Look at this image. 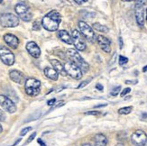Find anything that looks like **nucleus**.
<instances>
[{
	"label": "nucleus",
	"instance_id": "nucleus-39",
	"mask_svg": "<svg viewBox=\"0 0 147 146\" xmlns=\"http://www.w3.org/2000/svg\"><path fill=\"white\" fill-rule=\"evenodd\" d=\"M2 131H3V128H2V125H1V124H0V134H1V133H2Z\"/></svg>",
	"mask_w": 147,
	"mask_h": 146
},
{
	"label": "nucleus",
	"instance_id": "nucleus-8",
	"mask_svg": "<svg viewBox=\"0 0 147 146\" xmlns=\"http://www.w3.org/2000/svg\"><path fill=\"white\" fill-rule=\"evenodd\" d=\"M0 59L7 66H11L15 63L14 53L5 46L0 45Z\"/></svg>",
	"mask_w": 147,
	"mask_h": 146
},
{
	"label": "nucleus",
	"instance_id": "nucleus-24",
	"mask_svg": "<svg viewBox=\"0 0 147 146\" xmlns=\"http://www.w3.org/2000/svg\"><path fill=\"white\" fill-rule=\"evenodd\" d=\"M128 61V59L126 58V57H124V56H119V64L120 65H124L125 63H127Z\"/></svg>",
	"mask_w": 147,
	"mask_h": 146
},
{
	"label": "nucleus",
	"instance_id": "nucleus-17",
	"mask_svg": "<svg viewBox=\"0 0 147 146\" xmlns=\"http://www.w3.org/2000/svg\"><path fill=\"white\" fill-rule=\"evenodd\" d=\"M50 62L53 65V69L58 72V74H61L62 76H67V72L64 69V66L61 64V61H59L58 60H51Z\"/></svg>",
	"mask_w": 147,
	"mask_h": 146
},
{
	"label": "nucleus",
	"instance_id": "nucleus-36",
	"mask_svg": "<svg viewBox=\"0 0 147 146\" xmlns=\"http://www.w3.org/2000/svg\"><path fill=\"white\" fill-rule=\"evenodd\" d=\"M119 44H120V48L123 47V41H122V38L119 37Z\"/></svg>",
	"mask_w": 147,
	"mask_h": 146
},
{
	"label": "nucleus",
	"instance_id": "nucleus-34",
	"mask_svg": "<svg viewBox=\"0 0 147 146\" xmlns=\"http://www.w3.org/2000/svg\"><path fill=\"white\" fill-rule=\"evenodd\" d=\"M85 2H87V0H84V1H83V0H75V3H77V4H79V5H81V4H83V3H85Z\"/></svg>",
	"mask_w": 147,
	"mask_h": 146
},
{
	"label": "nucleus",
	"instance_id": "nucleus-16",
	"mask_svg": "<svg viewBox=\"0 0 147 146\" xmlns=\"http://www.w3.org/2000/svg\"><path fill=\"white\" fill-rule=\"evenodd\" d=\"M4 41L8 46H10L13 49H16L19 45V39L14 34H6L4 35Z\"/></svg>",
	"mask_w": 147,
	"mask_h": 146
},
{
	"label": "nucleus",
	"instance_id": "nucleus-42",
	"mask_svg": "<svg viewBox=\"0 0 147 146\" xmlns=\"http://www.w3.org/2000/svg\"><path fill=\"white\" fill-rule=\"evenodd\" d=\"M145 12H146V20H147V9L145 10Z\"/></svg>",
	"mask_w": 147,
	"mask_h": 146
},
{
	"label": "nucleus",
	"instance_id": "nucleus-43",
	"mask_svg": "<svg viewBox=\"0 0 147 146\" xmlns=\"http://www.w3.org/2000/svg\"><path fill=\"white\" fill-rule=\"evenodd\" d=\"M2 2H3V1H2V0H0V4H1Z\"/></svg>",
	"mask_w": 147,
	"mask_h": 146
},
{
	"label": "nucleus",
	"instance_id": "nucleus-20",
	"mask_svg": "<svg viewBox=\"0 0 147 146\" xmlns=\"http://www.w3.org/2000/svg\"><path fill=\"white\" fill-rule=\"evenodd\" d=\"M44 75H45L48 79L54 80V81L58 79V77H59L58 72H57L54 69L49 68V67H46L45 69H44Z\"/></svg>",
	"mask_w": 147,
	"mask_h": 146
},
{
	"label": "nucleus",
	"instance_id": "nucleus-41",
	"mask_svg": "<svg viewBox=\"0 0 147 146\" xmlns=\"http://www.w3.org/2000/svg\"><path fill=\"white\" fill-rule=\"evenodd\" d=\"M116 146H124V144H122V143H117Z\"/></svg>",
	"mask_w": 147,
	"mask_h": 146
},
{
	"label": "nucleus",
	"instance_id": "nucleus-28",
	"mask_svg": "<svg viewBox=\"0 0 147 146\" xmlns=\"http://www.w3.org/2000/svg\"><path fill=\"white\" fill-rule=\"evenodd\" d=\"M86 115H93V116H98L99 115L98 111H90V112H87Z\"/></svg>",
	"mask_w": 147,
	"mask_h": 146
},
{
	"label": "nucleus",
	"instance_id": "nucleus-27",
	"mask_svg": "<svg viewBox=\"0 0 147 146\" xmlns=\"http://www.w3.org/2000/svg\"><path fill=\"white\" fill-rule=\"evenodd\" d=\"M31 130H32V127H25L24 129H23V130L21 131V135L24 136V135H26L27 133H28L29 131H31Z\"/></svg>",
	"mask_w": 147,
	"mask_h": 146
},
{
	"label": "nucleus",
	"instance_id": "nucleus-33",
	"mask_svg": "<svg viewBox=\"0 0 147 146\" xmlns=\"http://www.w3.org/2000/svg\"><path fill=\"white\" fill-rule=\"evenodd\" d=\"M96 87H97L98 89V90H100V91L103 90V86L100 85V84H97V85H96Z\"/></svg>",
	"mask_w": 147,
	"mask_h": 146
},
{
	"label": "nucleus",
	"instance_id": "nucleus-19",
	"mask_svg": "<svg viewBox=\"0 0 147 146\" xmlns=\"http://www.w3.org/2000/svg\"><path fill=\"white\" fill-rule=\"evenodd\" d=\"M107 139L104 135L98 134L95 135V137H94V145L95 146H107Z\"/></svg>",
	"mask_w": 147,
	"mask_h": 146
},
{
	"label": "nucleus",
	"instance_id": "nucleus-29",
	"mask_svg": "<svg viewBox=\"0 0 147 146\" xmlns=\"http://www.w3.org/2000/svg\"><path fill=\"white\" fill-rule=\"evenodd\" d=\"M36 136V133H34V134L33 135H32L29 138H28V140H27V143H29L30 142H32V141H33L34 140V137Z\"/></svg>",
	"mask_w": 147,
	"mask_h": 146
},
{
	"label": "nucleus",
	"instance_id": "nucleus-26",
	"mask_svg": "<svg viewBox=\"0 0 147 146\" xmlns=\"http://www.w3.org/2000/svg\"><path fill=\"white\" fill-rule=\"evenodd\" d=\"M131 91V88L130 87H126V88H125V89L121 92V97H125L126 94H128L129 92Z\"/></svg>",
	"mask_w": 147,
	"mask_h": 146
},
{
	"label": "nucleus",
	"instance_id": "nucleus-10",
	"mask_svg": "<svg viewBox=\"0 0 147 146\" xmlns=\"http://www.w3.org/2000/svg\"><path fill=\"white\" fill-rule=\"evenodd\" d=\"M131 141L135 146H144L147 143V135L142 130H136L132 135Z\"/></svg>",
	"mask_w": 147,
	"mask_h": 146
},
{
	"label": "nucleus",
	"instance_id": "nucleus-7",
	"mask_svg": "<svg viewBox=\"0 0 147 146\" xmlns=\"http://www.w3.org/2000/svg\"><path fill=\"white\" fill-rule=\"evenodd\" d=\"M64 69L67 72V75H69L72 79L79 80L82 78V71L72 61H67L64 65Z\"/></svg>",
	"mask_w": 147,
	"mask_h": 146
},
{
	"label": "nucleus",
	"instance_id": "nucleus-22",
	"mask_svg": "<svg viewBox=\"0 0 147 146\" xmlns=\"http://www.w3.org/2000/svg\"><path fill=\"white\" fill-rule=\"evenodd\" d=\"M132 109L133 107L132 106H126V107H122V108H120L118 110V113L120 115H128L132 112Z\"/></svg>",
	"mask_w": 147,
	"mask_h": 146
},
{
	"label": "nucleus",
	"instance_id": "nucleus-37",
	"mask_svg": "<svg viewBox=\"0 0 147 146\" xmlns=\"http://www.w3.org/2000/svg\"><path fill=\"white\" fill-rule=\"evenodd\" d=\"M20 141H21V139H18V140H17V141H16V143H15L14 144H13L12 146H15V145H16V144H17V143H18L19 142H20Z\"/></svg>",
	"mask_w": 147,
	"mask_h": 146
},
{
	"label": "nucleus",
	"instance_id": "nucleus-21",
	"mask_svg": "<svg viewBox=\"0 0 147 146\" xmlns=\"http://www.w3.org/2000/svg\"><path fill=\"white\" fill-rule=\"evenodd\" d=\"M93 28L95 30L98 31V32H101V33H108V32H109V29H108V27H107L106 25L98 24V23L93 24Z\"/></svg>",
	"mask_w": 147,
	"mask_h": 146
},
{
	"label": "nucleus",
	"instance_id": "nucleus-6",
	"mask_svg": "<svg viewBox=\"0 0 147 146\" xmlns=\"http://www.w3.org/2000/svg\"><path fill=\"white\" fill-rule=\"evenodd\" d=\"M79 28L80 30V34H82V36L87 39L88 42H95L97 41V36H96L95 33L93 32L92 28L89 26L88 24H86L83 21H80L79 22Z\"/></svg>",
	"mask_w": 147,
	"mask_h": 146
},
{
	"label": "nucleus",
	"instance_id": "nucleus-18",
	"mask_svg": "<svg viewBox=\"0 0 147 146\" xmlns=\"http://www.w3.org/2000/svg\"><path fill=\"white\" fill-rule=\"evenodd\" d=\"M58 37L67 44H72V37L66 30H61L58 33Z\"/></svg>",
	"mask_w": 147,
	"mask_h": 146
},
{
	"label": "nucleus",
	"instance_id": "nucleus-4",
	"mask_svg": "<svg viewBox=\"0 0 147 146\" xmlns=\"http://www.w3.org/2000/svg\"><path fill=\"white\" fill-rule=\"evenodd\" d=\"M15 10L16 12L17 15L20 17L24 22H30L32 20V12L30 10V7L25 4L24 2H19L16 5Z\"/></svg>",
	"mask_w": 147,
	"mask_h": 146
},
{
	"label": "nucleus",
	"instance_id": "nucleus-15",
	"mask_svg": "<svg viewBox=\"0 0 147 146\" xmlns=\"http://www.w3.org/2000/svg\"><path fill=\"white\" fill-rule=\"evenodd\" d=\"M97 41L98 42V45L100 48L104 50L105 52H110L111 47H110V40L107 39V37L103 35H98L97 38Z\"/></svg>",
	"mask_w": 147,
	"mask_h": 146
},
{
	"label": "nucleus",
	"instance_id": "nucleus-1",
	"mask_svg": "<svg viewBox=\"0 0 147 146\" xmlns=\"http://www.w3.org/2000/svg\"><path fill=\"white\" fill-rule=\"evenodd\" d=\"M61 22V15L56 10L49 12L42 20V27L49 32H55L58 30L59 25Z\"/></svg>",
	"mask_w": 147,
	"mask_h": 146
},
{
	"label": "nucleus",
	"instance_id": "nucleus-13",
	"mask_svg": "<svg viewBox=\"0 0 147 146\" xmlns=\"http://www.w3.org/2000/svg\"><path fill=\"white\" fill-rule=\"evenodd\" d=\"M9 77L14 82L20 85L24 84V82L26 81L25 80V76L24 75V73L19 71H16V69H13V71L9 72Z\"/></svg>",
	"mask_w": 147,
	"mask_h": 146
},
{
	"label": "nucleus",
	"instance_id": "nucleus-12",
	"mask_svg": "<svg viewBox=\"0 0 147 146\" xmlns=\"http://www.w3.org/2000/svg\"><path fill=\"white\" fill-rule=\"evenodd\" d=\"M144 1H137L136 4V19L139 26H144Z\"/></svg>",
	"mask_w": 147,
	"mask_h": 146
},
{
	"label": "nucleus",
	"instance_id": "nucleus-30",
	"mask_svg": "<svg viewBox=\"0 0 147 146\" xmlns=\"http://www.w3.org/2000/svg\"><path fill=\"white\" fill-rule=\"evenodd\" d=\"M55 102H56V99H55V98L50 99V100L48 101V102H47V105H48V106H53V105L55 104Z\"/></svg>",
	"mask_w": 147,
	"mask_h": 146
},
{
	"label": "nucleus",
	"instance_id": "nucleus-3",
	"mask_svg": "<svg viewBox=\"0 0 147 146\" xmlns=\"http://www.w3.org/2000/svg\"><path fill=\"white\" fill-rule=\"evenodd\" d=\"M25 92L30 97H36L41 91V82L35 79H28L24 84Z\"/></svg>",
	"mask_w": 147,
	"mask_h": 146
},
{
	"label": "nucleus",
	"instance_id": "nucleus-40",
	"mask_svg": "<svg viewBox=\"0 0 147 146\" xmlns=\"http://www.w3.org/2000/svg\"><path fill=\"white\" fill-rule=\"evenodd\" d=\"M143 71H144V72H145V71H147V66H145V67L144 68V69H143Z\"/></svg>",
	"mask_w": 147,
	"mask_h": 146
},
{
	"label": "nucleus",
	"instance_id": "nucleus-35",
	"mask_svg": "<svg viewBox=\"0 0 147 146\" xmlns=\"http://www.w3.org/2000/svg\"><path fill=\"white\" fill-rule=\"evenodd\" d=\"M38 143L41 144V146H46V144L44 143L41 140V139H38Z\"/></svg>",
	"mask_w": 147,
	"mask_h": 146
},
{
	"label": "nucleus",
	"instance_id": "nucleus-32",
	"mask_svg": "<svg viewBox=\"0 0 147 146\" xmlns=\"http://www.w3.org/2000/svg\"><path fill=\"white\" fill-rule=\"evenodd\" d=\"M88 83V80L85 81V82H83V83H81V84L78 87V88H81V87H85Z\"/></svg>",
	"mask_w": 147,
	"mask_h": 146
},
{
	"label": "nucleus",
	"instance_id": "nucleus-23",
	"mask_svg": "<svg viewBox=\"0 0 147 146\" xmlns=\"http://www.w3.org/2000/svg\"><path fill=\"white\" fill-rule=\"evenodd\" d=\"M120 89H121V87H120V86H118V87H117L113 88V89L111 90V92H110V95H111V96H113V97L117 96L118 93L120 92Z\"/></svg>",
	"mask_w": 147,
	"mask_h": 146
},
{
	"label": "nucleus",
	"instance_id": "nucleus-9",
	"mask_svg": "<svg viewBox=\"0 0 147 146\" xmlns=\"http://www.w3.org/2000/svg\"><path fill=\"white\" fill-rule=\"evenodd\" d=\"M71 37H72V42L77 50L82 52V50H84L86 49V43L84 41V37L82 36L80 32H79L78 30H73L71 34Z\"/></svg>",
	"mask_w": 147,
	"mask_h": 146
},
{
	"label": "nucleus",
	"instance_id": "nucleus-14",
	"mask_svg": "<svg viewBox=\"0 0 147 146\" xmlns=\"http://www.w3.org/2000/svg\"><path fill=\"white\" fill-rule=\"evenodd\" d=\"M26 50L34 58H39L41 55V49L34 42H29L26 44Z\"/></svg>",
	"mask_w": 147,
	"mask_h": 146
},
{
	"label": "nucleus",
	"instance_id": "nucleus-2",
	"mask_svg": "<svg viewBox=\"0 0 147 146\" xmlns=\"http://www.w3.org/2000/svg\"><path fill=\"white\" fill-rule=\"evenodd\" d=\"M67 54L69 57V59L71 60V61L73 63H75V64L81 69L82 72H87L89 69L88 63L82 58V57L80 56V54L77 52V50L69 49L67 50Z\"/></svg>",
	"mask_w": 147,
	"mask_h": 146
},
{
	"label": "nucleus",
	"instance_id": "nucleus-5",
	"mask_svg": "<svg viewBox=\"0 0 147 146\" xmlns=\"http://www.w3.org/2000/svg\"><path fill=\"white\" fill-rule=\"evenodd\" d=\"M0 24L5 28L16 27L19 24V17L11 13H5L0 16Z\"/></svg>",
	"mask_w": 147,
	"mask_h": 146
},
{
	"label": "nucleus",
	"instance_id": "nucleus-11",
	"mask_svg": "<svg viewBox=\"0 0 147 146\" xmlns=\"http://www.w3.org/2000/svg\"><path fill=\"white\" fill-rule=\"evenodd\" d=\"M0 106H1L5 111H7L10 114H13L16 111V104L13 102L9 98L4 96V95H0Z\"/></svg>",
	"mask_w": 147,
	"mask_h": 146
},
{
	"label": "nucleus",
	"instance_id": "nucleus-38",
	"mask_svg": "<svg viewBox=\"0 0 147 146\" xmlns=\"http://www.w3.org/2000/svg\"><path fill=\"white\" fill-rule=\"evenodd\" d=\"M82 146H92V145L89 144V143H85V144H83Z\"/></svg>",
	"mask_w": 147,
	"mask_h": 146
},
{
	"label": "nucleus",
	"instance_id": "nucleus-25",
	"mask_svg": "<svg viewBox=\"0 0 147 146\" xmlns=\"http://www.w3.org/2000/svg\"><path fill=\"white\" fill-rule=\"evenodd\" d=\"M6 118V115H5V113L0 109V121H5Z\"/></svg>",
	"mask_w": 147,
	"mask_h": 146
},
{
	"label": "nucleus",
	"instance_id": "nucleus-31",
	"mask_svg": "<svg viewBox=\"0 0 147 146\" xmlns=\"http://www.w3.org/2000/svg\"><path fill=\"white\" fill-rule=\"evenodd\" d=\"M33 29L34 30H39L40 29V26H38V22H34V24L33 26Z\"/></svg>",
	"mask_w": 147,
	"mask_h": 146
}]
</instances>
